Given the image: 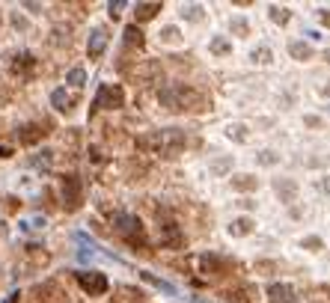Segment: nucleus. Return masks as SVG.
I'll list each match as a JSON object with an SVG mask.
<instances>
[{
	"label": "nucleus",
	"mask_w": 330,
	"mask_h": 303,
	"mask_svg": "<svg viewBox=\"0 0 330 303\" xmlns=\"http://www.w3.org/2000/svg\"><path fill=\"white\" fill-rule=\"evenodd\" d=\"M158 101L161 107L173 110V113H185V110H208V98L197 92L194 86H185V83H173L158 89Z\"/></svg>",
	"instance_id": "obj_1"
},
{
	"label": "nucleus",
	"mask_w": 330,
	"mask_h": 303,
	"mask_svg": "<svg viewBox=\"0 0 330 303\" xmlns=\"http://www.w3.org/2000/svg\"><path fill=\"white\" fill-rule=\"evenodd\" d=\"M143 146H149L155 155H164V158H179L188 146V137L182 128H161L155 134L143 137Z\"/></svg>",
	"instance_id": "obj_2"
},
{
	"label": "nucleus",
	"mask_w": 330,
	"mask_h": 303,
	"mask_svg": "<svg viewBox=\"0 0 330 303\" xmlns=\"http://www.w3.org/2000/svg\"><path fill=\"white\" fill-rule=\"evenodd\" d=\"M113 229L137 253H149V238H146V226H143L140 217H134V214H116L113 217Z\"/></svg>",
	"instance_id": "obj_3"
},
{
	"label": "nucleus",
	"mask_w": 330,
	"mask_h": 303,
	"mask_svg": "<svg viewBox=\"0 0 330 303\" xmlns=\"http://www.w3.org/2000/svg\"><path fill=\"white\" fill-rule=\"evenodd\" d=\"M125 104V89L119 83H101L99 95L93 101V110H119Z\"/></svg>",
	"instance_id": "obj_4"
},
{
	"label": "nucleus",
	"mask_w": 330,
	"mask_h": 303,
	"mask_svg": "<svg viewBox=\"0 0 330 303\" xmlns=\"http://www.w3.org/2000/svg\"><path fill=\"white\" fill-rule=\"evenodd\" d=\"M60 199H63V208H66V211L80 208V202H84V184H80L77 175L68 172V175L60 178Z\"/></svg>",
	"instance_id": "obj_5"
},
{
	"label": "nucleus",
	"mask_w": 330,
	"mask_h": 303,
	"mask_svg": "<svg viewBox=\"0 0 330 303\" xmlns=\"http://www.w3.org/2000/svg\"><path fill=\"white\" fill-rule=\"evenodd\" d=\"M74 279H77V285H80L90 297H101V294L110 288L107 276L99 273V270H77V273H74Z\"/></svg>",
	"instance_id": "obj_6"
},
{
	"label": "nucleus",
	"mask_w": 330,
	"mask_h": 303,
	"mask_svg": "<svg viewBox=\"0 0 330 303\" xmlns=\"http://www.w3.org/2000/svg\"><path fill=\"white\" fill-rule=\"evenodd\" d=\"M197 262H199V273H205V276H217V273L223 276V273L232 268L229 262H226V259H220L217 253H202Z\"/></svg>",
	"instance_id": "obj_7"
},
{
	"label": "nucleus",
	"mask_w": 330,
	"mask_h": 303,
	"mask_svg": "<svg viewBox=\"0 0 330 303\" xmlns=\"http://www.w3.org/2000/svg\"><path fill=\"white\" fill-rule=\"evenodd\" d=\"M33 294H36L42 303H66V297H68L66 288H63L60 282H54V279H51V282H42V285H36Z\"/></svg>",
	"instance_id": "obj_8"
},
{
	"label": "nucleus",
	"mask_w": 330,
	"mask_h": 303,
	"mask_svg": "<svg viewBox=\"0 0 330 303\" xmlns=\"http://www.w3.org/2000/svg\"><path fill=\"white\" fill-rule=\"evenodd\" d=\"M9 68H12V74L18 77V80H27L30 74H33V68H36V57L33 54H15L12 57V63H9Z\"/></svg>",
	"instance_id": "obj_9"
},
{
	"label": "nucleus",
	"mask_w": 330,
	"mask_h": 303,
	"mask_svg": "<svg viewBox=\"0 0 330 303\" xmlns=\"http://www.w3.org/2000/svg\"><path fill=\"white\" fill-rule=\"evenodd\" d=\"M268 303H295V288L289 282H271L268 285Z\"/></svg>",
	"instance_id": "obj_10"
},
{
	"label": "nucleus",
	"mask_w": 330,
	"mask_h": 303,
	"mask_svg": "<svg viewBox=\"0 0 330 303\" xmlns=\"http://www.w3.org/2000/svg\"><path fill=\"white\" fill-rule=\"evenodd\" d=\"M161 244H164V247H173V250L185 247V235L179 232L176 223H161Z\"/></svg>",
	"instance_id": "obj_11"
},
{
	"label": "nucleus",
	"mask_w": 330,
	"mask_h": 303,
	"mask_svg": "<svg viewBox=\"0 0 330 303\" xmlns=\"http://www.w3.org/2000/svg\"><path fill=\"white\" fill-rule=\"evenodd\" d=\"M107 39H110V36H107V30H93V36H90V48H87V51H90V60H99L101 54H104V48H107Z\"/></svg>",
	"instance_id": "obj_12"
},
{
	"label": "nucleus",
	"mask_w": 330,
	"mask_h": 303,
	"mask_svg": "<svg viewBox=\"0 0 330 303\" xmlns=\"http://www.w3.org/2000/svg\"><path fill=\"white\" fill-rule=\"evenodd\" d=\"M51 104H54V110H60V113H71L74 95H71L68 89H54V92H51Z\"/></svg>",
	"instance_id": "obj_13"
},
{
	"label": "nucleus",
	"mask_w": 330,
	"mask_h": 303,
	"mask_svg": "<svg viewBox=\"0 0 330 303\" xmlns=\"http://www.w3.org/2000/svg\"><path fill=\"white\" fill-rule=\"evenodd\" d=\"M232 187H235V190H244V193H253V190L259 187V178L250 175V172H238V175L232 178Z\"/></svg>",
	"instance_id": "obj_14"
},
{
	"label": "nucleus",
	"mask_w": 330,
	"mask_h": 303,
	"mask_svg": "<svg viewBox=\"0 0 330 303\" xmlns=\"http://www.w3.org/2000/svg\"><path fill=\"white\" fill-rule=\"evenodd\" d=\"M24 256H27L30 268H45V265H48V259H51V256H48L42 247H36V244H30V247L24 250Z\"/></svg>",
	"instance_id": "obj_15"
},
{
	"label": "nucleus",
	"mask_w": 330,
	"mask_h": 303,
	"mask_svg": "<svg viewBox=\"0 0 330 303\" xmlns=\"http://www.w3.org/2000/svg\"><path fill=\"white\" fill-rule=\"evenodd\" d=\"M45 134H48V131H42V125H24V128L18 131V140H21L24 146H33V143H39Z\"/></svg>",
	"instance_id": "obj_16"
},
{
	"label": "nucleus",
	"mask_w": 330,
	"mask_h": 303,
	"mask_svg": "<svg viewBox=\"0 0 330 303\" xmlns=\"http://www.w3.org/2000/svg\"><path fill=\"white\" fill-rule=\"evenodd\" d=\"M274 190L280 193V199L283 202H289L297 193V184L292 181V178H274Z\"/></svg>",
	"instance_id": "obj_17"
},
{
	"label": "nucleus",
	"mask_w": 330,
	"mask_h": 303,
	"mask_svg": "<svg viewBox=\"0 0 330 303\" xmlns=\"http://www.w3.org/2000/svg\"><path fill=\"white\" fill-rule=\"evenodd\" d=\"M158 12H161V3H137V9H134L137 21H152Z\"/></svg>",
	"instance_id": "obj_18"
},
{
	"label": "nucleus",
	"mask_w": 330,
	"mask_h": 303,
	"mask_svg": "<svg viewBox=\"0 0 330 303\" xmlns=\"http://www.w3.org/2000/svg\"><path fill=\"white\" fill-rule=\"evenodd\" d=\"M253 226H256V223H253L250 217H238V220H235V223L229 226V235H232V238L250 235V232H253Z\"/></svg>",
	"instance_id": "obj_19"
},
{
	"label": "nucleus",
	"mask_w": 330,
	"mask_h": 303,
	"mask_svg": "<svg viewBox=\"0 0 330 303\" xmlns=\"http://www.w3.org/2000/svg\"><path fill=\"white\" fill-rule=\"evenodd\" d=\"M289 54H292L295 60H312V48H309L306 42H300V39L289 42Z\"/></svg>",
	"instance_id": "obj_20"
},
{
	"label": "nucleus",
	"mask_w": 330,
	"mask_h": 303,
	"mask_svg": "<svg viewBox=\"0 0 330 303\" xmlns=\"http://www.w3.org/2000/svg\"><path fill=\"white\" fill-rule=\"evenodd\" d=\"M125 45H128V48H143V45H146V39H143V33H140L137 24L125 27Z\"/></svg>",
	"instance_id": "obj_21"
},
{
	"label": "nucleus",
	"mask_w": 330,
	"mask_h": 303,
	"mask_svg": "<svg viewBox=\"0 0 330 303\" xmlns=\"http://www.w3.org/2000/svg\"><path fill=\"white\" fill-rule=\"evenodd\" d=\"M250 60H253V63H271V60H274V54H271V48H268V45H259V48H253V51H250Z\"/></svg>",
	"instance_id": "obj_22"
},
{
	"label": "nucleus",
	"mask_w": 330,
	"mask_h": 303,
	"mask_svg": "<svg viewBox=\"0 0 330 303\" xmlns=\"http://www.w3.org/2000/svg\"><path fill=\"white\" fill-rule=\"evenodd\" d=\"M268 15H271L277 24H286V21L292 18V12H289L286 6H268Z\"/></svg>",
	"instance_id": "obj_23"
},
{
	"label": "nucleus",
	"mask_w": 330,
	"mask_h": 303,
	"mask_svg": "<svg viewBox=\"0 0 330 303\" xmlns=\"http://www.w3.org/2000/svg\"><path fill=\"white\" fill-rule=\"evenodd\" d=\"M229 30H232L235 36H247V33H250V24H247V18L235 15V18L229 21Z\"/></svg>",
	"instance_id": "obj_24"
},
{
	"label": "nucleus",
	"mask_w": 330,
	"mask_h": 303,
	"mask_svg": "<svg viewBox=\"0 0 330 303\" xmlns=\"http://www.w3.org/2000/svg\"><path fill=\"white\" fill-rule=\"evenodd\" d=\"M161 42H164V45H179V42H182L179 27H164V30H161Z\"/></svg>",
	"instance_id": "obj_25"
},
{
	"label": "nucleus",
	"mask_w": 330,
	"mask_h": 303,
	"mask_svg": "<svg viewBox=\"0 0 330 303\" xmlns=\"http://www.w3.org/2000/svg\"><path fill=\"white\" fill-rule=\"evenodd\" d=\"M300 247L309 250V253H318V250L324 247V241H321L318 235H309V238H300Z\"/></svg>",
	"instance_id": "obj_26"
},
{
	"label": "nucleus",
	"mask_w": 330,
	"mask_h": 303,
	"mask_svg": "<svg viewBox=\"0 0 330 303\" xmlns=\"http://www.w3.org/2000/svg\"><path fill=\"white\" fill-rule=\"evenodd\" d=\"M140 276H143L146 282H152V285H158V288H161V291H167V294H173V291H176V288H173L170 282H164V279H158V276H152L149 270H146V273H140Z\"/></svg>",
	"instance_id": "obj_27"
},
{
	"label": "nucleus",
	"mask_w": 330,
	"mask_h": 303,
	"mask_svg": "<svg viewBox=\"0 0 330 303\" xmlns=\"http://www.w3.org/2000/svg\"><path fill=\"white\" fill-rule=\"evenodd\" d=\"M226 137L235 140V143H244V140H247V128H244V125H229V128H226Z\"/></svg>",
	"instance_id": "obj_28"
},
{
	"label": "nucleus",
	"mask_w": 330,
	"mask_h": 303,
	"mask_svg": "<svg viewBox=\"0 0 330 303\" xmlns=\"http://www.w3.org/2000/svg\"><path fill=\"white\" fill-rule=\"evenodd\" d=\"M68 83L80 89V86L87 83V71H84V68H71V71H68Z\"/></svg>",
	"instance_id": "obj_29"
},
{
	"label": "nucleus",
	"mask_w": 330,
	"mask_h": 303,
	"mask_svg": "<svg viewBox=\"0 0 330 303\" xmlns=\"http://www.w3.org/2000/svg\"><path fill=\"white\" fill-rule=\"evenodd\" d=\"M229 51H232L229 39H223V36H220V39H214V42H211V54H217V57H220V54H229Z\"/></svg>",
	"instance_id": "obj_30"
},
{
	"label": "nucleus",
	"mask_w": 330,
	"mask_h": 303,
	"mask_svg": "<svg viewBox=\"0 0 330 303\" xmlns=\"http://www.w3.org/2000/svg\"><path fill=\"white\" fill-rule=\"evenodd\" d=\"M232 169V161L229 158H223V161H214V164H211V172H214V175H220V172H229Z\"/></svg>",
	"instance_id": "obj_31"
},
{
	"label": "nucleus",
	"mask_w": 330,
	"mask_h": 303,
	"mask_svg": "<svg viewBox=\"0 0 330 303\" xmlns=\"http://www.w3.org/2000/svg\"><path fill=\"white\" fill-rule=\"evenodd\" d=\"M185 18H191V21H197L199 15H202V6H185V12H182Z\"/></svg>",
	"instance_id": "obj_32"
},
{
	"label": "nucleus",
	"mask_w": 330,
	"mask_h": 303,
	"mask_svg": "<svg viewBox=\"0 0 330 303\" xmlns=\"http://www.w3.org/2000/svg\"><path fill=\"white\" fill-rule=\"evenodd\" d=\"M107 9H110V18H119V12L125 9V3L122 0H113V3H107Z\"/></svg>",
	"instance_id": "obj_33"
},
{
	"label": "nucleus",
	"mask_w": 330,
	"mask_h": 303,
	"mask_svg": "<svg viewBox=\"0 0 330 303\" xmlns=\"http://www.w3.org/2000/svg\"><path fill=\"white\" fill-rule=\"evenodd\" d=\"M51 158H54L51 152H42L39 158H33V167H48V164H51Z\"/></svg>",
	"instance_id": "obj_34"
},
{
	"label": "nucleus",
	"mask_w": 330,
	"mask_h": 303,
	"mask_svg": "<svg viewBox=\"0 0 330 303\" xmlns=\"http://www.w3.org/2000/svg\"><path fill=\"white\" fill-rule=\"evenodd\" d=\"M277 161H280V158H277L274 152H259V164H265V167H268V164H277Z\"/></svg>",
	"instance_id": "obj_35"
},
{
	"label": "nucleus",
	"mask_w": 330,
	"mask_h": 303,
	"mask_svg": "<svg viewBox=\"0 0 330 303\" xmlns=\"http://www.w3.org/2000/svg\"><path fill=\"white\" fill-rule=\"evenodd\" d=\"M24 229H45V217H33V220H27Z\"/></svg>",
	"instance_id": "obj_36"
},
{
	"label": "nucleus",
	"mask_w": 330,
	"mask_h": 303,
	"mask_svg": "<svg viewBox=\"0 0 330 303\" xmlns=\"http://www.w3.org/2000/svg\"><path fill=\"white\" fill-rule=\"evenodd\" d=\"M12 24H15V27H18V30H24V27H27V21H24V18H21V15H12Z\"/></svg>",
	"instance_id": "obj_37"
},
{
	"label": "nucleus",
	"mask_w": 330,
	"mask_h": 303,
	"mask_svg": "<svg viewBox=\"0 0 330 303\" xmlns=\"http://www.w3.org/2000/svg\"><path fill=\"white\" fill-rule=\"evenodd\" d=\"M303 122H306V125H309V128H318V125H321V119H318V116H306V119H303Z\"/></svg>",
	"instance_id": "obj_38"
},
{
	"label": "nucleus",
	"mask_w": 330,
	"mask_h": 303,
	"mask_svg": "<svg viewBox=\"0 0 330 303\" xmlns=\"http://www.w3.org/2000/svg\"><path fill=\"white\" fill-rule=\"evenodd\" d=\"M318 18H321V21L330 27V9H318Z\"/></svg>",
	"instance_id": "obj_39"
},
{
	"label": "nucleus",
	"mask_w": 330,
	"mask_h": 303,
	"mask_svg": "<svg viewBox=\"0 0 330 303\" xmlns=\"http://www.w3.org/2000/svg\"><path fill=\"white\" fill-rule=\"evenodd\" d=\"M9 155H12V149L9 146H0V158H9Z\"/></svg>",
	"instance_id": "obj_40"
},
{
	"label": "nucleus",
	"mask_w": 330,
	"mask_h": 303,
	"mask_svg": "<svg viewBox=\"0 0 330 303\" xmlns=\"http://www.w3.org/2000/svg\"><path fill=\"white\" fill-rule=\"evenodd\" d=\"M318 187H321V190H327V193H330V178H324V181H321Z\"/></svg>",
	"instance_id": "obj_41"
},
{
	"label": "nucleus",
	"mask_w": 330,
	"mask_h": 303,
	"mask_svg": "<svg viewBox=\"0 0 330 303\" xmlns=\"http://www.w3.org/2000/svg\"><path fill=\"white\" fill-rule=\"evenodd\" d=\"M3 303H18V294H9V297H6Z\"/></svg>",
	"instance_id": "obj_42"
}]
</instances>
